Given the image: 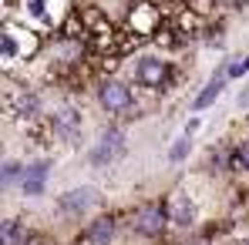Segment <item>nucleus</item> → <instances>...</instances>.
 <instances>
[{"mask_svg":"<svg viewBox=\"0 0 249 245\" xmlns=\"http://www.w3.org/2000/svg\"><path fill=\"white\" fill-rule=\"evenodd\" d=\"M124 155V134L118 128H108L101 138H98V145L91 148V164H98V168H105V164L118 162Z\"/></svg>","mask_w":249,"mask_h":245,"instance_id":"1","label":"nucleus"},{"mask_svg":"<svg viewBox=\"0 0 249 245\" xmlns=\"http://www.w3.org/2000/svg\"><path fill=\"white\" fill-rule=\"evenodd\" d=\"M165 222H168V212L159 202H145L135 212V218H131L135 232H142V235H159L165 229Z\"/></svg>","mask_w":249,"mask_h":245,"instance_id":"2","label":"nucleus"},{"mask_svg":"<svg viewBox=\"0 0 249 245\" xmlns=\"http://www.w3.org/2000/svg\"><path fill=\"white\" fill-rule=\"evenodd\" d=\"M98 202H101V192L88 185V188H74V192L61 195V198H57V208H61L64 215H81L88 208H94Z\"/></svg>","mask_w":249,"mask_h":245,"instance_id":"3","label":"nucleus"},{"mask_svg":"<svg viewBox=\"0 0 249 245\" xmlns=\"http://www.w3.org/2000/svg\"><path fill=\"white\" fill-rule=\"evenodd\" d=\"M3 104H7V118L10 121H31L34 111H37V98L31 91H10L3 98Z\"/></svg>","mask_w":249,"mask_h":245,"instance_id":"4","label":"nucleus"},{"mask_svg":"<svg viewBox=\"0 0 249 245\" xmlns=\"http://www.w3.org/2000/svg\"><path fill=\"white\" fill-rule=\"evenodd\" d=\"M101 108L111 111V114H122L131 108V91L122 81H105L101 84Z\"/></svg>","mask_w":249,"mask_h":245,"instance_id":"5","label":"nucleus"},{"mask_svg":"<svg viewBox=\"0 0 249 245\" xmlns=\"http://www.w3.org/2000/svg\"><path fill=\"white\" fill-rule=\"evenodd\" d=\"M81 111L74 108V104H61L57 111H54V118H51V124H54V131L57 134H64V138H78V131H81Z\"/></svg>","mask_w":249,"mask_h":245,"instance_id":"6","label":"nucleus"},{"mask_svg":"<svg viewBox=\"0 0 249 245\" xmlns=\"http://www.w3.org/2000/svg\"><path fill=\"white\" fill-rule=\"evenodd\" d=\"M165 74H168V67L159 57H142L135 64V81L145 84V87H159V84L165 81Z\"/></svg>","mask_w":249,"mask_h":245,"instance_id":"7","label":"nucleus"},{"mask_svg":"<svg viewBox=\"0 0 249 245\" xmlns=\"http://www.w3.org/2000/svg\"><path fill=\"white\" fill-rule=\"evenodd\" d=\"M115 239V222L111 218H98L91 229H88V242L91 245H108Z\"/></svg>","mask_w":249,"mask_h":245,"instance_id":"8","label":"nucleus"},{"mask_svg":"<svg viewBox=\"0 0 249 245\" xmlns=\"http://www.w3.org/2000/svg\"><path fill=\"white\" fill-rule=\"evenodd\" d=\"M172 218H175V225H189V222L196 218V205H192V198L175 195V198H172Z\"/></svg>","mask_w":249,"mask_h":245,"instance_id":"9","label":"nucleus"},{"mask_svg":"<svg viewBox=\"0 0 249 245\" xmlns=\"http://www.w3.org/2000/svg\"><path fill=\"white\" fill-rule=\"evenodd\" d=\"M226 78H229V74H219V78H212V81L206 84V91H202V94L196 98V104H192V108H196V111H202V108H209V104H212V101L219 98V91L226 87Z\"/></svg>","mask_w":249,"mask_h":245,"instance_id":"10","label":"nucleus"},{"mask_svg":"<svg viewBox=\"0 0 249 245\" xmlns=\"http://www.w3.org/2000/svg\"><path fill=\"white\" fill-rule=\"evenodd\" d=\"M0 242L3 245H27V229H20L17 222H3L0 225Z\"/></svg>","mask_w":249,"mask_h":245,"instance_id":"11","label":"nucleus"},{"mask_svg":"<svg viewBox=\"0 0 249 245\" xmlns=\"http://www.w3.org/2000/svg\"><path fill=\"white\" fill-rule=\"evenodd\" d=\"M226 74L229 78H239V74H249V57H236L229 67H226Z\"/></svg>","mask_w":249,"mask_h":245,"instance_id":"12","label":"nucleus"},{"mask_svg":"<svg viewBox=\"0 0 249 245\" xmlns=\"http://www.w3.org/2000/svg\"><path fill=\"white\" fill-rule=\"evenodd\" d=\"M17 178H20V164H17V162H7V164H3V185H14Z\"/></svg>","mask_w":249,"mask_h":245,"instance_id":"13","label":"nucleus"},{"mask_svg":"<svg viewBox=\"0 0 249 245\" xmlns=\"http://www.w3.org/2000/svg\"><path fill=\"white\" fill-rule=\"evenodd\" d=\"M185 155H189V134L175 141V148H172V162H182Z\"/></svg>","mask_w":249,"mask_h":245,"instance_id":"14","label":"nucleus"},{"mask_svg":"<svg viewBox=\"0 0 249 245\" xmlns=\"http://www.w3.org/2000/svg\"><path fill=\"white\" fill-rule=\"evenodd\" d=\"M236 162L243 164V168H249V141H246V145H239V151H236Z\"/></svg>","mask_w":249,"mask_h":245,"instance_id":"15","label":"nucleus"},{"mask_svg":"<svg viewBox=\"0 0 249 245\" xmlns=\"http://www.w3.org/2000/svg\"><path fill=\"white\" fill-rule=\"evenodd\" d=\"M239 108H249V87L243 91V94H239Z\"/></svg>","mask_w":249,"mask_h":245,"instance_id":"16","label":"nucleus"}]
</instances>
